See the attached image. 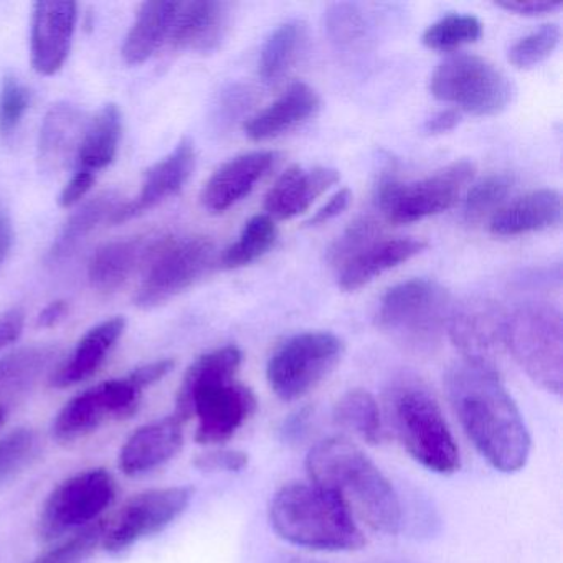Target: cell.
Segmentation results:
<instances>
[{
    "label": "cell",
    "mask_w": 563,
    "mask_h": 563,
    "mask_svg": "<svg viewBox=\"0 0 563 563\" xmlns=\"http://www.w3.org/2000/svg\"><path fill=\"white\" fill-rule=\"evenodd\" d=\"M446 390L464 433L481 456L500 473L522 470L529 461L532 440L497 368L460 362L448 372Z\"/></svg>",
    "instance_id": "cell-1"
},
{
    "label": "cell",
    "mask_w": 563,
    "mask_h": 563,
    "mask_svg": "<svg viewBox=\"0 0 563 563\" xmlns=\"http://www.w3.org/2000/svg\"><path fill=\"white\" fill-rule=\"evenodd\" d=\"M243 354L235 345L200 355L184 375L174 417L186 423L196 417L200 444L229 441L258 408L252 388L235 380Z\"/></svg>",
    "instance_id": "cell-2"
},
{
    "label": "cell",
    "mask_w": 563,
    "mask_h": 563,
    "mask_svg": "<svg viewBox=\"0 0 563 563\" xmlns=\"http://www.w3.org/2000/svg\"><path fill=\"white\" fill-rule=\"evenodd\" d=\"M311 483L331 490L355 519L382 533H397L401 504L377 464L347 438L319 441L306 457Z\"/></svg>",
    "instance_id": "cell-3"
},
{
    "label": "cell",
    "mask_w": 563,
    "mask_h": 563,
    "mask_svg": "<svg viewBox=\"0 0 563 563\" xmlns=\"http://www.w3.org/2000/svg\"><path fill=\"white\" fill-rule=\"evenodd\" d=\"M269 523L286 542L319 552H354L367 543L351 510L314 483L283 486L269 504Z\"/></svg>",
    "instance_id": "cell-4"
},
{
    "label": "cell",
    "mask_w": 563,
    "mask_h": 563,
    "mask_svg": "<svg viewBox=\"0 0 563 563\" xmlns=\"http://www.w3.org/2000/svg\"><path fill=\"white\" fill-rule=\"evenodd\" d=\"M385 405L395 434L417 463L444 476L460 471V448L427 385L400 378L388 390Z\"/></svg>",
    "instance_id": "cell-5"
},
{
    "label": "cell",
    "mask_w": 563,
    "mask_h": 563,
    "mask_svg": "<svg viewBox=\"0 0 563 563\" xmlns=\"http://www.w3.org/2000/svg\"><path fill=\"white\" fill-rule=\"evenodd\" d=\"M451 311L450 295L440 283L411 278L385 292L377 325L407 351L430 354L440 345Z\"/></svg>",
    "instance_id": "cell-6"
},
{
    "label": "cell",
    "mask_w": 563,
    "mask_h": 563,
    "mask_svg": "<svg viewBox=\"0 0 563 563\" xmlns=\"http://www.w3.org/2000/svg\"><path fill=\"white\" fill-rule=\"evenodd\" d=\"M504 344L533 384L562 394V312L552 305H523L506 318Z\"/></svg>",
    "instance_id": "cell-7"
},
{
    "label": "cell",
    "mask_w": 563,
    "mask_h": 563,
    "mask_svg": "<svg viewBox=\"0 0 563 563\" xmlns=\"http://www.w3.org/2000/svg\"><path fill=\"white\" fill-rule=\"evenodd\" d=\"M430 91L473 117H496L514 98V85L496 65L474 54H456L434 68Z\"/></svg>",
    "instance_id": "cell-8"
},
{
    "label": "cell",
    "mask_w": 563,
    "mask_h": 563,
    "mask_svg": "<svg viewBox=\"0 0 563 563\" xmlns=\"http://www.w3.org/2000/svg\"><path fill=\"white\" fill-rule=\"evenodd\" d=\"M345 345L328 331L301 332L283 342L266 365L276 397L295 401L314 390L344 357Z\"/></svg>",
    "instance_id": "cell-9"
},
{
    "label": "cell",
    "mask_w": 563,
    "mask_h": 563,
    "mask_svg": "<svg viewBox=\"0 0 563 563\" xmlns=\"http://www.w3.org/2000/svg\"><path fill=\"white\" fill-rule=\"evenodd\" d=\"M216 246L206 236H170L150 246L146 273L136 305L150 309L164 305L196 285L213 265Z\"/></svg>",
    "instance_id": "cell-10"
},
{
    "label": "cell",
    "mask_w": 563,
    "mask_h": 563,
    "mask_svg": "<svg viewBox=\"0 0 563 563\" xmlns=\"http://www.w3.org/2000/svg\"><path fill=\"white\" fill-rule=\"evenodd\" d=\"M474 173V164L461 159L413 183L387 177L378 187V207L385 220L394 225L420 222L450 210L473 180Z\"/></svg>",
    "instance_id": "cell-11"
},
{
    "label": "cell",
    "mask_w": 563,
    "mask_h": 563,
    "mask_svg": "<svg viewBox=\"0 0 563 563\" xmlns=\"http://www.w3.org/2000/svg\"><path fill=\"white\" fill-rule=\"evenodd\" d=\"M117 497V481L108 471H84L58 484L45 500L38 522L44 540H55L71 530L88 527Z\"/></svg>",
    "instance_id": "cell-12"
},
{
    "label": "cell",
    "mask_w": 563,
    "mask_h": 563,
    "mask_svg": "<svg viewBox=\"0 0 563 563\" xmlns=\"http://www.w3.org/2000/svg\"><path fill=\"white\" fill-rule=\"evenodd\" d=\"M143 391L131 375L81 391L55 417L52 427L55 440L71 443L93 433L113 418L131 417L140 407Z\"/></svg>",
    "instance_id": "cell-13"
},
{
    "label": "cell",
    "mask_w": 563,
    "mask_h": 563,
    "mask_svg": "<svg viewBox=\"0 0 563 563\" xmlns=\"http://www.w3.org/2000/svg\"><path fill=\"white\" fill-rule=\"evenodd\" d=\"M189 486L163 487L137 494L121 509L110 532L104 533V547L110 553H121L140 540L156 536L179 519L190 500Z\"/></svg>",
    "instance_id": "cell-14"
},
{
    "label": "cell",
    "mask_w": 563,
    "mask_h": 563,
    "mask_svg": "<svg viewBox=\"0 0 563 563\" xmlns=\"http://www.w3.org/2000/svg\"><path fill=\"white\" fill-rule=\"evenodd\" d=\"M78 21L75 2H37L32 15V67L44 77L62 70L74 41Z\"/></svg>",
    "instance_id": "cell-15"
},
{
    "label": "cell",
    "mask_w": 563,
    "mask_h": 563,
    "mask_svg": "<svg viewBox=\"0 0 563 563\" xmlns=\"http://www.w3.org/2000/svg\"><path fill=\"white\" fill-rule=\"evenodd\" d=\"M506 318L494 305L473 301L451 311L448 332L451 341L464 354V361L496 368L494 357L504 344Z\"/></svg>",
    "instance_id": "cell-16"
},
{
    "label": "cell",
    "mask_w": 563,
    "mask_h": 563,
    "mask_svg": "<svg viewBox=\"0 0 563 563\" xmlns=\"http://www.w3.org/2000/svg\"><path fill=\"white\" fill-rule=\"evenodd\" d=\"M196 161V147H194L192 141L186 137L177 144L176 150L169 156L164 157L146 170L137 199L121 206L111 217L110 223L120 225L128 220L136 219L163 203L164 200L177 196L192 176Z\"/></svg>",
    "instance_id": "cell-17"
},
{
    "label": "cell",
    "mask_w": 563,
    "mask_h": 563,
    "mask_svg": "<svg viewBox=\"0 0 563 563\" xmlns=\"http://www.w3.org/2000/svg\"><path fill=\"white\" fill-rule=\"evenodd\" d=\"M230 25V5L216 0L176 2L170 24V47L210 54L222 45Z\"/></svg>",
    "instance_id": "cell-18"
},
{
    "label": "cell",
    "mask_w": 563,
    "mask_h": 563,
    "mask_svg": "<svg viewBox=\"0 0 563 563\" xmlns=\"http://www.w3.org/2000/svg\"><path fill=\"white\" fill-rule=\"evenodd\" d=\"M275 161L276 154L272 151H255L233 157L207 180L200 196L202 206L210 213H223L232 209L255 189Z\"/></svg>",
    "instance_id": "cell-19"
},
{
    "label": "cell",
    "mask_w": 563,
    "mask_h": 563,
    "mask_svg": "<svg viewBox=\"0 0 563 563\" xmlns=\"http://www.w3.org/2000/svg\"><path fill=\"white\" fill-rule=\"evenodd\" d=\"M183 424L167 417L134 431L120 453V466L126 476H141L169 463L184 446Z\"/></svg>",
    "instance_id": "cell-20"
},
{
    "label": "cell",
    "mask_w": 563,
    "mask_h": 563,
    "mask_svg": "<svg viewBox=\"0 0 563 563\" xmlns=\"http://www.w3.org/2000/svg\"><path fill=\"white\" fill-rule=\"evenodd\" d=\"M339 179L341 174L332 167H314V169H302L301 166L289 167L266 194L265 210L272 219H295L305 213L322 194L338 184Z\"/></svg>",
    "instance_id": "cell-21"
},
{
    "label": "cell",
    "mask_w": 563,
    "mask_h": 563,
    "mask_svg": "<svg viewBox=\"0 0 563 563\" xmlns=\"http://www.w3.org/2000/svg\"><path fill=\"white\" fill-rule=\"evenodd\" d=\"M88 123L75 104L57 103L45 114L38 137V163L47 174H57L77 157Z\"/></svg>",
    "instance_id": "cell-22"
},
{
    "label": "cell",
    "mask_w": 563,
    "mask_h": 563,
    "mask_svg": "<svg viewBox=\"0 0 563 563\" xmlns=\"http://www.w3.org/2000/svg\"><path fill=\"white\" fill-rule=\"evenodd\" d=\"M427 249V243L418 239L375 240L357 255L339 268L338 283L344 291H357L388 269L415 258Z\"/></svg>",
    "instance_id": "cell-23"
},
{
    "label": "cell",
    "mask_w": 563,
    "mask_h": 563,
    "mask_svg": "<svg viewBox=\"0 0 563 563\" xmlns=\"http://www.w3.org/2000/svg\"><path fill=\"white\" fill-rule=\"evenodd\" d=\"M562 222V197L556 190L540 189L506 203L489 220L496 236H519L553 229Z\"/></svg>",
    "instance_id": "cell-24"
},
{
    "label": "cell",
    "mask_w": 563,
    "mask_h": 563,
    "mask_svg": "<svg viewBox=\"0 0 563 563\" xmlns=\"http://www.w3.org/2000/svg\"><path fill=\"white\" fill-rule=\"evenodd\" d=\"M319 110V97L308 84L296 81L265 110L250 118L245 134L252 141H268L301 126Z\"/></svg>",
    "instance_id": "cell-25"
},
{
    "label": "cell",
    "mask_w": 563,
    "mask_h": 563,
    "mask_svg": "<svg viewBox=\"0 0 563 563\" xmlns=\"http://www.w3.org/2000/svg\"><path fill=\"white\" fill-rule=\"evenodd\" d=\"M124 329H126V321L123 318L108 319L90 329L80 339L70 357L52 375V387H74V385L93 377L98 368L107 361L111 349L120 341Z\"/></svg>",
    "instance_id": "cell-26"
},
{
    "label": "cell",
    "mask_w": 563,
    "mask_h": 563,
    "mask_svg": "<svg viewBox=\"0 0 563 563\" xmlns=\"http://www.w3.org/2000/svg\"><path fill=\"white\" fill-rule=\"evenodd\" d=\"M150 246L141 239L114 240L101 245L88 263L91 286L104 295L120 289L136 266L146 260Z\"/></svg>",
    "instance_id": "cell-27"
},
{
    "label": "cell",
    "mask_w": 563,
    "mask_h": 563,
    "mask_svg": "<svg viewBox=\"0 0 563 563\" xmlns=\"http://www.w3.org/2000/svg\"><path fill=\"white\" fill-rule=\"evenodd\" d=\"M176 2H144L136 21L123 45V58L128 65H141L150 60L169 38Z\"/></svg>",
    "instance_id": "cell-28"
},
{
    "label": "cell",
    "mask_w": 563,
    "mask_h": 563,
    "mask_svg": "<svg viewBox=\"0 0 563 563\" xmlns=\"http://www.w3.org/2000/svg\"><path fill=\"white\" fill-rule=\"evenodd\" d=\"M121 111L117 104H107L100 113L88 123L77 154L81 170L104 169L113 163L121 140Z\"/></svg>",
    "instance_id": "cell-29"
},
{
    "label": "cell",
    "mask_w": 563,
    "mask_h": 563,
    "mask_svg": "<svg viewBox=\"0 0 563 563\" xmlns=\"http://www.w3.org/2000/svg\"><path fill=\"white\" fill-rule=\"evenodd\" d=\"M57 357L52 345H32L0 357V398L29 390Z\"/></svg>",
    "instance_id": "cell-30"
},
{
    "label": "cell",
    "mask_w": 563,
    "mask_h": 563,
    "mask_svg": "<svg viewBox=\"0 0 563 563\" xmlns=\"http://www.w3.org/2000/svg\"><path fill=\"white\" fill-rule=\"evenodd\" d=\"M120 196L114 192H103L85 203L65 223L57 242L48 252V260L58 262L70 255L100 223L110 222L111 217L120 209Z\"/></svg>",
    "instance_id": "cell-31"
},
{
    "label": "cell",
    "mask_w": 563,
    "mask_h": 563,
    "mask_svg": "<svg viewBox=\"0 0 563 563\" xmlns=\"http://www.w3.org/2000/svg\"><path fill=\"white\" fill-rule=\"evenodd\" d=\"M306 42V25L289 21L278 25L266 37L260 51L258 71L265 84L282 80L296 64Z\"/></svg>",
    "instance_id": "cell-32"
},
{
    "label": "cell",
    "mask_w": 563,
    "mask_h": 563,
    "mask_svg": "<svg viewBox=\"0 0 563 563\" xmlns=\"http://www.w3.org/2000/svg\"><path fill=\"white\" fill-rule=\"evenodd\" d=\"M334 420L339 427L351 431L368 444L384 441V420L380 407L371 391L355 388L342 395L335 405Z\"/></svg>",
    "instance_id": "cell-33"
},
{
    "label": "cell",
    "mask_w": 563,
    "mask_h": 563,
    "mask_svg": "<svg viewBox=\"0 0 563 563\" xmlns=\"http://www.w3.org/2000/svg\"><path fill=\"white\" fill-rule=\"evenodd\" d=\"M278 239V229L272 217L255 216L245 223L239 240L223 252V268L236 269L250 265L269 252Z\"/></svg>",
    "instance_id": "cell-34"
},
{
    "label": "cell",
    "mask_w": 563,
    "mask_h": 563,
    "mask_svg": "<svg viewBox=\"0 0 563 563\" xmlns=\"http://www.w3.org/2000/svg\"><path fill=\"white\" fill-rule=\"evenodd\" d=\"M483 35V24L471 14H448L438 19L423 32L424 47L434 52H454L474 44Z\"/></svg>",
    "instance_id": "cell-35"
},
{
    "label": "cell",
    "mask_w": 563,
    "mask_h": 563,
    "mask_svg": "<svg viewBox=\"0 0 563 563\" xmlns=\"http://www.w3.org/2000/svg\"><path fill=\"white\" fill-rule=\"evenodd\" d=\"M514 179L509 174H493L481 183L474 184L464 200V217L467 222H481L493 217L506 206L507 197L512 192Z\"/></svg>",
    "instance_id": "cell-36"
},
{
    "label": "cell",
    "mask_w": 563,
    "mask_h": 563,
    "mask_svg": "<svg viewBox=\"0 0 563 563\" xmlns=\"http://www.w3.org/2000/svg\"><path fill=\"white\" fill-rule=\"evenodd\" d=\"M41 451L38 434L31 428H18L0 440V484L27 470Z\"/></svg>",
    "instance_id": "cell-37"
},
{
    "label": "cell",
    "mask_w": 563,
    "mask_h": 563,
    "mask_svg": "<svg viewBox=\"0 0 563 563\" xmlns=\"http://www.w3.org/2000/svg\"><path fill=\"white\" fill-rule=\"evenodd\" d=\"M562 31L556 24H545L523 35L510 47L507 58L516 68H532L542 64L559 47Z\"/></svg>",
    "instance_id": "cell-38"
},
{
    "label": "cell",
    "mask_w": 563,
    "mask_h": 563,
    "mask_svg": "<svg viewBox=\"0 0 563 563\" xmlns=\"http://www.w3.org/2000/svg\"><path fill=\"white\" fill-rule=\"evenodd\" d=\"M104 533H107V523L103 520H97L32 563H84L95 552Z\"/></svg>",
    "instance_id": "cell-39"
},
{
    "label": "cell",
    "mask_w": 563,
    "mask_h": 563,
    "mask_svg": "<svg viewBox=\"0 0 563 563\" xmlns=\"http://www.w3.org/2000/svg\"><path fill=\"white\" fill-rule=\"evenodd\" d=\"M378 233H380V229L375 220L368 219V217L357 220L335 240L334 245L329 250V262L335 268H341L352 256L357 255L365 246L378 240Z\"/></svg>",
    "instance_id": "cell-40"
},
{
    "label": "cell",
    "mask_w": 563,
    "mask_h": 563,
    "mask_svg": "<svg viewBox=\"0 0 563 563\" xmlns=\"http://www.w3.org/2000/svg\"><path fill=\"white\" fill-rule=\"evenodd\" d=\"M31 104L27 88L14 77H5L0 88V136H11Z\"/></svg>",
    "instance_id": "cell-41"
},
{
    "label": "cell",
    "mask_w": 563,
    "mask_h": 563,
    "mask_svg": "<svg viewBox=\"0 0 563 563\" xmlns=\"http://www.w3.org/2000/svg\"><path fill=\"white\" fill-rule=\"evenodd\" d=\"M329 31L339 44H352L365 34L364 19L354 5H335L329 12Z\"/></svg>",
    "instance_id": "cell-42"
},
{
    "label": "cell",
    "mask_w": 563,
    "mask_h": 563,
    "mask_svg": "<svg viewBox=\"0 0 563 563\" xmlns=\"http://www.w3.org/2000/svg\"><path fill=\"white\" fill-rule=\"evenodd\" d=\"M249 454L240 450H213L199 454L194 460L197 470L216 471V473H239L249 466Z\"/></svg>",
    "instance_id": "cell-43"
},
{
    "label": "cell",
    "mask_w": 563,
    "mask_h": 563,
    "mask_svg": "<svg viewBox=\"0 0 563 563\" xmlns=\"http://www.w3.org/2000/svg\"><path fill=\"white\" fill-rule=\"evenodd\" d=\"M95 184V174L88 173V170H78L70 180H68L67 186L62 190L60 199H58V203H60L64 209H68V207L77 206L88 192H90L91 187Z\"/></svg>",
    "instance_id": "cell-44"
},
{
    "label": "cell",
    "mask_w": 563,
    "mask_h": 563,
    "mask_svg": "<svg viewBox=\"0 0 563 563\" xmlns=\"http://www.w3.org/2000/svg\"><path fill=\"white\" fill-rule=\"evenodd\" d=\"M24 325L25 312L22 308H12L0 314V351L19 341Z\"/></svg>",
    "instance_id": "cell-45"
},
{
    "label": "cell",
    "mask_w": 563,
    "mask_h": 563,
    "mask_svg": "<svg viewBox=\"0 0 563 563\" xmlns=\"http://www.w3.org/2000/svg\"><path fill=\"white\" fill-rule=\"evenodd\" d=\"M497 8L507 12H514L517 15L526 18H537V15L552 14L556 9L562 8V2H549V0H526V2H497Z\"/></svg>",
    "instance_id": "cell-46"
},
{
    "label": "cell",
    "mask_w": 563,
    "mask_h": 563,
    "mask_svg": "<svg viewBox=\"0 0 563 563\" xmlns=\"http://www.w3.org/2000/svg\"><path fill=\"white\" fill-rule=\"evenodd\" d=\"M352 202V192L349 189L339 190L335 196L331 197L325 206H322L311 219L308 220V225H322V223L331 222L335 217L341 216Z\"/></svg>",
    "instance_id": "cell-47"
},
{
    "label": "cell",
    "mask_w": 563,
    "mask_h": 563,
    "mask_svg": "<svg viewBox=\"0 0 563 563\" xmlns=\"http://www.w3.org/2000/svg\"><path fill=\"white\" fill-rule=\"evenodd\" d=\"M174 368V361L170 358H163V361L151 362V364L143 365V367L136 368L131 374V378L140 385L141 388L151 387V385L157 384L163 380L166 375L170 374Z\"/></svg>",
    "instance_id": "cell-48"
},
{
    "label": "cell",
    "mask_w": 563,
    "mask_h": 563,
    "mask_svg": "<svg viewBox=\"0 0 563 563\" xmlns=\"http://www.w3.org/2000/svg\"><path fill=\"white\" fill-rule=\"evenodd\" d=\"M461 123V113L456 108H446L438 111L437 114L427 120L423 131L430 136H440V134L450 133Z\"/></svg>",
    "instance_id": "cell-49"
},
{
    "label": "cell",
    "mask_w": 563,
    "mask_h": 563,
    "mask_svg": "<svg viewBox=\"0 0 563 563\" xmlns=\"http://www.w3.org/2000/svg\"><path fill=\"white\" fill-rule=\"evenodd\" d=\"M14 245V227L11 213L0 203V265L5 262Z\"/></svg>",
    "instance_id": "cell-50"
},
{
    "label": "cell",
    "mask_w": 563,
    "mask_h": 563,
    "mask_svg": "<svg viewBox=\"0 0 563 563\" xmlns=\"http://www.w3.org/2000/svg\"><path fill=\"white\" fill-rule=\"evenodd\" d=\"M68 311H70V305H68L65 299H57V301L51 302V305L41 312V316H38V328H55V325L64 321Z\"/></svg>",
    "instance_id": "cell-51"
},
{
    "label": "cell",
    "mask_w": 563,
    "mask_h": 563,
    "mask_svg": "<svg viewBox=\"0 0 563 563\" xmlns=\"http://www.w3.org/2000/svg\"><path fill=\"white\" fill-rule=\"evenodd\" d=\"M276 563H322V562H318V560L302 559V556L286 555V556H282V559H279V560H276Z\"/></svg>",
    "instance_id": "cell-52"
},
{
    "label": "cell",
    "mask_w": 563,
    "mask_h": 563,
    "mask_svg": "<svg viewBox=\"0 0 563 563\" xmlns=\"http://www.w3.org/2000/svg\"><path fill=\"white\" fill-rule=\"evenodd\" d=\"M5 420H8V408L4 405H0V427L5 423Z\"/></svg>",
    "instance_id": "cell-53"
}]
</instances>
